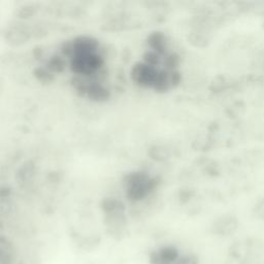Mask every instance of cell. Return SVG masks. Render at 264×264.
Segmentation results:
<instances>
[{
  "instance_id": "277c9868",
  "label": "cell",
  "mask_w": 264,
  "mask_h": 264,
  "mask_svg": "<svg viewBox=\"0 0 264 264\" xmlns=\"http://www.w3.org/2000/svg\"><path fill=\"white\" fill-rule=\"evenodd\" d=\"M259 215L264 219V207L263 208H261L260 210H259Z\"/></svg>"
},
{
  "instance_id": "3957f363",
  "label": "cell",
  "mask_w": 264,
  "mask_h": 264,
  "mask_svg": "<svg viewBox=\"0 0 264 264\" xmlns=\"http://www.w3.org/2000/svg\"><path fill=\"white\" fill-rule=\"evenodd\" d=\"M151 264H167L158 255V252H154L151 255Z\"/></svg>"
},
{
  "instance_id": "7a4b0ae2",
  "label": "cell",
  "mask_w": 264,
  "mask_h": 264,
  "mask_svg": "<svg viewBox=\"0 0 264 264\" xmlns=\"http://www.w3.org/2000/svg\"><path fill=\"white\" fill-rule=\"evenodd\" d=\"M174 264H200V258L195 254H184L179 257Z\"/></svg>"
},
{
  "instance_id": "6da1fadb",
  "label": "cell",
  "mask_w": 264,
  "mask_h": 264,
  "mask_svg": "<svg viewBox=\"0 0 264 264\" xmlns=\"http://www.w3.org/2000/svg\"><path fill=\"white\" fill-rule=\"evenodd\" d=\"M157 252H158L159 257L167 264H174L179 259V257L181 256L179 250L173 246L163 247Z\"/></svg>"
}]
</instances>
